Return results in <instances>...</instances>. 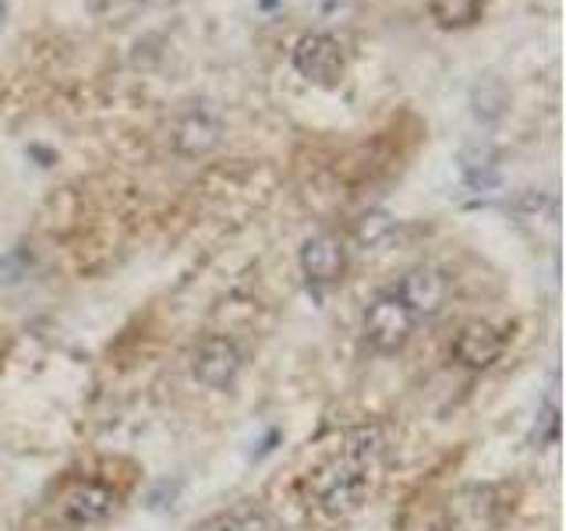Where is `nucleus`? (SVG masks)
I'll list each match as a JSON object with an SVG mask.
<instances>
[{
	"label": "nucleus",
	"instance_id": "nucleus-5",
	"mask_svg": "<svg viewBox=\"0 0 566 531\" xmlns=\"http://www.w3.org/2000/svg\"><path fill=\"white\" fill-rule=\"evenodd\" d=\"M244 358H241V347L230 341V336L212 333L206 341L195 347V358H191V372L206 389H227L234 386L238 372H241Z\"/></svg>",
	"mask_w": 566,
	"mask_h": 531
},
{
	"label": "nucleus",
	"instance_id": "nucleus-8",
	"mask_svg": "<svg viewBox=\"0 0 566 531\" xmlns=\"http://www.w3.org/2000/svg\"><path fill=\"white\" fill-rule=\"evenodd\" d=\"M503 336L485 323H468L453 341V358L468 368H489L503 358Z\"/></svg>",
	"mask_w": 566,
	"mask_h": 531
},
{
	"label": "nucleus",
	"instance_id": "nucleus-4",
	"mask_svg": "<svg viewBox=\"0 0 566 531\" xmlns=\"http://www.w3.org/2000/svg\"><path fill=\"white\" fill-rule=\"evenodd\" d=\"M294 67L308 82L336 85L344 75V67H347V53H344L340 40H333V35L308 32V35H301L297 46H294Z\"/></svg>",
	"mask_w": 566,
	"mask_h": 531
},
{
	"label": "nucleus",
	"instance_id": "nucleus-2",
	"mask_svg": "<svg viewBox=\"0 0 566 531\" xmlns=\"http://www.w3.org/2000/svg\"><path fill=\"white\" fill-rule=\"evenodd\" d=\"M415 326H418V319L407 312V305L394 291H382L365 309V341L371 344V351H379V354L400 351L407 341H411Z\"/></svg>",
	"mask_w": 566,
	"mask_h": 531
},
{
	"label": "nucleus",
	"instance_id": "nucleus-12",
	"mask_svg": "<svg viewBox=\"0 0 566 531\" xmlns=\"http://www.w3.org/2000/svg\"><path fill=\"white\" fill-rule=\"evenodd\" d=\"M389 230H394V220L386 217V212H368V217L358 220V230H354V238H358V244L371 248V244H379Z\"/></svg>",
	"mask_w": 566,
	"mask_h": 531
},
{
	"label": "nucleus",
	"instance_id": "nucleus-1",
	"mask_svg": "<svg viewBox=\"0 0 566 531\" xmlns=\"http://www.w3.org/2000/svg\"><path fill=\"white\" fill-rule=\"evenodd\" d=\"M382 468V433L379 429H350L340 447L305 475V500L323 518H347L361 510L376 492Z\"/></svg>",
	"mask_w": 566,
	"mask_h": 531
},
{
	"label": "nucleus",
	"instance_id": "nucleus-10",
	"mask_svg": "<svg viewBox=\"0 0 566 531\" xmlns=\"http://www.w3.org/2000/svg\"><path fill=\"white\" fill-rule=\"evenodd\" d=\"M195 531H276V521L255 503H238V507L217 513V518H209Z\"/></svg>",
	"mask_w": 566,
	"mask_h": 531
},
{
	"label": "nucleus",
	"instance_id": "nucleus-11",
	"mask_svg": "<svg viewBox=\"0 0 566 531\" xmlns=\"http://www.w3.org/2000/svg\"><path fill=\"white\" fill-rule=\"evenodd\" d=\"M485 0H429V11L442 29H464L478 22Z\"/></svg>",
	"mask_w": 566,
	"mask_h": 531
},
{
	"label": "nucleus",
	"instance_id": "nucleus-7",
	"mask_svg": "<svg viewBox=\"0 0 566 531\" xmlns=\"http://www.w3.org/2000/svg\"><path fill=\"white\" fill-rule=\"evenodd\" d=\"M344 266H347V248L333 235L308 238L305 248H301V270H305L312 283H336L344 277Z\"/></svg>",
	"mask_w": 566,
	"mask_h": 531
},
{
	"label": "nucleus",
	"instance_id": "nucleus-3",
	"mask_svg": "<svg viewBox=\"0 0 566 531\" xmlns=\"http://www.w3.org/2000/svg\"><path fill=\"white\" fill-rule=\"evenodd\" d=\"M389 291L403 301L407 312L415 319H432L442 312V305H447V298H450V277L436 270V266H415V270H407L397 288H389Z\"/></svg>",
	"mask_w": 566,
	"mask_h": 531
},
{
	"label": "nucleus",
	"instance_id": "nucleus-9",
	"mask_svg": "<svg viewBox=\"0 0 566 531\" xmlns=\"http://www.w3.org/2000/svg\"><path fill=\"white\" fill-rule=\"evenodd\" d=\"M217 138H220V117L199 106V111H188L181 117V124H177L174 149L185 153V156H199V153L217 146Z\"/></svg>",
	"mask_w": 566,
	"mask_h": 531
},
{
	"label": "nucleus",
	"instance_id": "nucleus-6",
	"mask_svg": "<svg viewBox=\"0 0 566 531\" xmlns=\"http://www.w3.org/2000/svg\"><path fill=\"white\" fill-rule=\"evenodd\" d=\"M117 496L114 489H106L103 482H78L75 489L64 492L61 500V521L71 528H93L103 524L114 513Z\"/></svg>",
	"mask_w": 566,
	"mask_h": 531
}]
</instances>
